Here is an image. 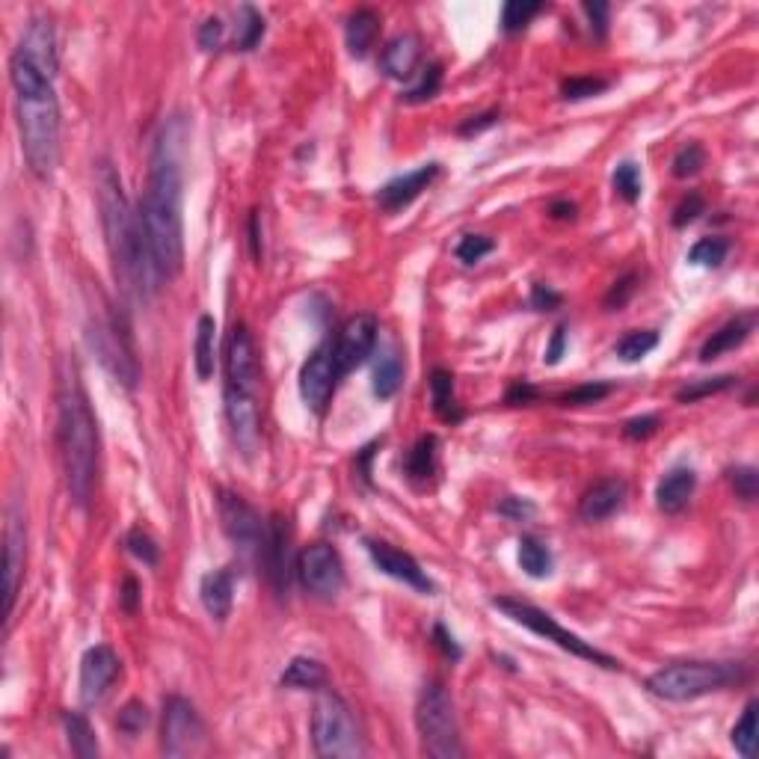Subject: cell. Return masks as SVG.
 Masks as SVG:
<instances>
[{"label": "cell", "mask_w": 759, "mask_h": 759, "mask_svg": "<svg viewBox=\"0 0 759 759\" xmlns=\"http://www.w3.org/2000/svg\"><path fill=\"white\" fill-rule=\"evenodd\" d=\"M181 122H167L155 140L149 184L140 199V223L161 279H172L184 264V220H181Z\"/></svg>", "instance_id": "1"}, {"label": "cell", "mask_w": 759, "mask_h": 759, "mask_svg": "<svg viewBox=\"0 0 759 759\" xmlns=\"http://www.w3.org/2000/svg\"><path fill=\"white\" fill-rule=\"evenodd\" d=\"M98 208H101V226H104V241L107 253L113 261L116 282L137 300L155 297L161 288V273L149 253V241L140 223V211L131 208L122 178L116 167L104 158L98 161Z\"/></svg>", "instance_id": "2"}, {"label": "cell", "mask_w": 759, "mask_h": 759, "mask_svg": "<svg viewBox=\"0 0 759 759\" xmlns=\"http://www.w3.org/2000/svg\"><path fill=\"white\" fill-rule=\"evenodd\" d=\"M9 84L15 92V116L21 152L30 172L42 181L54 178L60 167V104L54 81L45 78L21 57H9Z\"/></svg>", "instance_id": "3"}, {"label": "cell", "mask_w": 759, "mask_h": 759, "mask_svg": "<svg viewBox=\"0 0 759 759\" xmlns=\"http://www.w3.org/2000/svg\"><path fill=\"white\" fill-rule=\"evenodd\" d=\"M57 439H60V457H63L69 496L78 507H86L98 481V424H95L75 365H66L60 377Z\"/></svg>", "instance_id": "4"}, {"label": "cell", "mask_w": 759, "mask_h": 759, "mask_svg": "<svg viewBox=\"0 0 759 759\" xmlns=\"http://www.w3.org/2000/svg\"><path fill=\"white\" fill-rule=\"evenodd\" d=\"M312 745H315V754L324 759H356L365 754L359 721L353 718L350 703L333 688H324L321 697L315 700Z\"/></svg>", "instance_id": "5"}, {"label": "cell", "mask_w": 759, "mask_h": 759, "mask_svg": "<svg viewBox=\"0 0 759 759\" xmlns=\"http://www.w3.org/2000/svg\"><path fill=\"white\" fill-rule=\"evenodd\" d=\"M739 679H742L739 665H730V662H674L650 676L647 688L650 694L662 700L685 703V700H697L703 694L721 691Z\"/></svg>", "instance_id": "6"}, {"label": "cell", "mask_w": 759, "mask_h": 759, "mask_svg": "<svg viewBox=\"0 0 759 759\" xmlns=\"http://www.w3.org/2000/svg\"><path fill=\"white\" fill-rule=\"evenodd\" d=\"M416 727L422 736L424 754L436 759H460L466 754V748L460 742V727H457L451 694L436 679L424 682L422 691H419Z\"/></svg>", "instance_id": "7"}, {"label": "cell", "mask_w": 759, "mask_h": 759, "mask_svg": "<svg viewBox=\"0 0 759 759\" xmlns=\"http://www.w3.org/2000/svg\"><path fill=\"white\" fill-rule=\"evenodd\" d=\"M493 608L502 611L507 620L525 626L528 632H534V635H540V638L558 644L561 650H567V653L576 656V659L593 662V665H599V668H605V671H620V662H617V659H611L608 653L596 650L593 644H588L585 638H579L576 632L564 629L552 614H546L543 608H537V605H531V602H522V599H513V596H496V599H493Z\"/></svg>", "instance_id": "8"}, {"label": "cell", "mask_w": 759, "mask_h": 759, "mask_svg": "<svg viewBox=\"0 0 759 759\" xmlns=\"http://www.w3.org/2000/svg\"><path fill=\"white\" fill-rule=\"evenodd\" d=\"M217 510L235 552L244 561H261L264 540H267V525L261 522V516L238 493H229V490H217Z\"/></svg>", "instance_id": "9"}, {"label": "cell", "mask_w": 759, "mask_h": 759, "mask_svg": "<svg viewBox=\"0 0 759 759\" xmlns=\"http://www.w3.org/2000/svg\"><path fill=\"white\" fill-rule=\"evenodd\" d=\"M205 745V721L196 706L178 694L164 700L161 718V751L167 757H190Z\"/></svg>", "instance_id": "10"}, {"label": "cell", "mask_w": 759, "mask_h": 759, "mask_svg": "<svg viewBox=\"0 0 759 759\" xmlns=\"http://www.w3.org/2000/svg\"><path fill=\"white\" fill-rule=\"evenodd\" d=\"M89 341L92 347L98 350V359L104 362V368L119 380L125 383L128 389L137 386L140 380V368H137V359H134V350L128 344V336L119 330V321L116 315H107V318H98L89 324Z\"/></svg>", "instance_id": "11"}, {"label": "cell", "mask_w": 759, "mask_h": 759, "mask_svg": "<svg viewBox=\"0 0 759 759\" xmlns=\"http://www.w3.org/2000/svg\"><path fill=\"white\" fill-rule=\"evenodd\" d=\"M297 576L303 588L315 593L318 599H336L344 588V564L336 546L312 543L297 558Z\"/></svg>", "instance_id": "12"}, {"label": "cell", "mask_w": 759, "mask_h": 759, "mask_svg": "<svg viewBox=\"0 0 759 759\" xmlns=\"http://www.w3.org/2000/svg\"><path fill=\"white\" fill-rule=\"evenodd\" d=\"M338 380H341V374H338L336 368L333 344L324 341V344H318V347L309 353V359L300 365V380H297V386H300L303 404H306L312 413L321 416V413L327 410V404L333 401V395H336Z\"/></svg>", "instance_id": "13"}, {"label": "cell", "mask_w": 759, "mask_h": 759, "mask_svg": "<svg viewBox=\"0 0 759 759\" xmlns=\"http://www.w3.org/2000/svg\"><path fill=\"white\" fill-rule=\"evenodd\" d=\"M223 371H226V386L223 389H244V392H258L261 371H258V350L247 330V324H235L226 338L223 350Z\"/></svg>", "instance_id": "14"}, {"label": "cell", "mask_w": 759, "mask_h": 759, "mask_svg": "<svg viewBox=\"0 0 759 759\" xmlns=\"http://www.w3.org/2000/svg\"><path fill=\"white\" fill-rule=\"evenodd\" d=\"M226 401V422L232 430V439L238 451L253 460L261 439V407H258V392H244V389H223Z\"/></svg>", "instance_id": "15"}, {"label": "cell", "mask_w": 759, "mask_h": 759, "mask_svg": "<svg viewBox=\"0 0 759 759\" xmlns=\"http://www.w3.org/2000/svg\"><path fill=\"white\" fill-rule=\"evenodd\" d=\"M380 338V327L374 321V315H356L350 318L341 333H338L336 344H333V356H336L338 374H350L353 368H359L377 347Z\"/></svg>", "instance_id": "16"}, {"label": "cell", "mask_w": 759, "mask_h": 759, "mask_svg": "<svg viewBox=\"0 0 759 759\" xmlns=\"http://www.w3.org/2000/svg\"><path fill=\"white\" fill-rule=\"evenodd\" d=\"M264 573L273 585L276 593L288 591L291 585V573L297 570L294 564V552H291V525L282 516H273L267 525V540H264Z\"/></svg>", "instance_id": "17"}, {"label": "cell", "mask_w": 759, "mask_h": 759, "mask_svg": "<svg viewBox=\"0 0 759 759\" xmlns=\"http://www.w3.org/2000/svg\"><path fill=\"white\" fill-rule=\"evenodd\" d=\"M15 57L27 60L33 69H39L45 78H57V69H60V60H57V33H54V24L51 18H33L15 48Z\"/></svg>", "instance_id": "18"}, {"label": "cell", "mask_w": 759, "mask_h": 759, "mask_svg": "<svg viewBox=\"0 0 759 759\" xmlns=\"http://www.w3.org/2000/svg\"><path fill=\"white\" fill-rule=\"evenodd\" d=\"M119 676V656L107 644L89 647L81 659V700L86 706H95L107 697L110 685Z\"/></svg>", "instance_id": "19"}, {"label": "cell", "mask_w": 759, "mask_h": 759, "mask_svg": "<svg viewBox=\"0 0 759 759\" xmlns=\"http://www.w3.org/2000/svg\"><path fill=\"white\" fill-rule=\"evenodd\" d=\"M368 555H371L374 567L383 576H389L395 582H404L413 591L433 593V582L427 579V573L419 567V561L413 555H407V552H401V549H395L392 543H383V540H368Z\"/></svg>", "instance_id": "20"}, {"label": "cell", "mask_w": 759, "mask_h": 759, "mask_svg": "<svg viewBox=\"0 0 759 759\" xmlns=\"http://www.w3.org/2000/svg\"><path fill=\"white\" fill-rule=\"evenodd\" d=\"M3 543H6V626H9L15 614V602H18L21 573H24V543H27V531H24V519L18 507H9L6 513Z\"/></svg>", "instance_id": "21"}, {"label": "cell", "mask_w": 759, "mask_h": 759, "mask_svg": "<svg viewBox=\"0 0 759 759\" xmlns=\"http://www.w3.org/2000/svg\"><path fill=\"white\" fill-rule=\"evenodd\" d=\"M439 169L442 167H439L436 161H430V164H422V167L407 172V175H398V178L386 181V184L377 190V205H380L386 214H395V211L407 208L413 199L422 196V190H427V187L436 181Z\"/></svg>", "instance_id": "22"}, {"label": "cell", "mask_w": 759, "mask_h": 759, "mask_svg": "<svg viewBox=\"0 0 759 759\" xmlns=\"http://www.w3.org/2000/svg\"><path fill=\"white\" fill-rule=\"evenodd\" d=\"M419 60H422V39L416 33H401L383 48L380 69L392 81H410L419 69Z\"/></svg>", "instance_id": "23"}, {"label": "cell", "mask_w": 759, "mask_h": 759, "mask_svg": "<svg viewBox=\"0 0 759 759\" xmlns=\"http://www.w3.org/2000/svg\"><path fill=\"white\" fill-rule=\"evenodd\" d=\"M380 344V338H377ZM404 383V359H401V350L395 341H383L380 350H377V359H374V374H371V389L380 401H389L398 395Z\"/></svg>", "instance_id": "24"}, {"label": "cell", "mask_w": 759, "mask_h": 759, "mask_svg": "<svg viewBox=\"0 0 759 759\" xmlns=\"http://www.w3.org/2000/svg\"><path fill=\"white\" fill-rule=\"evenodd\" d=\"M199 599H202L208 617L223 623L232 614V605H235V573L232 570H214V573L202 576Z\"/></svg>", "instance_id": "25"}, {"label": "cell", "mask_w": 759, "mask_h": 759, "mask_svg": "<svg viewBox=\"0 0 759 759\" xmlns=\"http://www.w3.org/2000/svg\"><path fill=\"white\" fill-rule=\"evenodd\" d=\"M623 502H626V484L620 478H608L585 493V499L579 505V516L585 522H602V519L614 516L623 507Z\"/></svg>", "instance_id": "26"}, {"label": "cell", "mask_w": 759, "mask_h": 759, "mask_svg": "<svg viewBox=\"0 0 759 759\" xmlns=\"http://www.w3.org/2000/svg\"><path fill=\"white\" fill-rule=\"evenodd\" d=\"M697 487V472L688 466H676L671 472H665V478L656 487V505L662 513H679L682 507L691 502Z\"/></svg>", "instance_id": "27"}, {"label": "cell", "mask_w": 759, "mask_h": 759, "mask_svg": "<svg viewBox=\"0 0 759 759\" xmlns=\"http://www.w3.org/2000/svg\"><path fill=\"white\" fill-rule=\"evenodd\" d=\"M754 324H757V315H754V312L727 321L718 333H712V336L706 338V344L700 347V359H703V362H712V359H718V356H724V353L742 347V344L748 341V336L754 333Z\"/></svg>", "instance_id": "28"}, {"label": "cell", "mask_w": 759, "mask_h": 759, "mask_svg": "<svg viewBox=\"0 0 759 759\" xmlns=\"http://www.w3.org/2000/svg\"><path fill=\"white\" fill-rule=\"evenodd\" d=\"M377 33H380V15L368 6L356 9L347 15V24H344V42H347V51L362 60L371 54L374 42H377Z\"/></svg>", "instance_id": "29"}, {"label": "cell", "mask_w": 759, "mask_h": 759, "mask_svg": "<svg viewBox=\"0 0 759 759\" xmlns=\"http://www.w3.org/2000/svg\"><path fill=\"white\" fill-rule=\"evenodd\" d=\"M516 561H519L522 573L531 576V579H549L552 567H555L552 549L543 540L531 537V534L519 537V543H516Z\"/></svg>", "instance_id": "30"}, {"label": "cell", "mask_w": 759, "mask_h": 759, "mask_svg": "<svg viewBox=\"0 0 759 759\" xmlns=\"http://www.w3.org/2000/svg\"><path fill=\"white\" fill-rule=\"evenodd\" d=\"M430 404L433 413L448 424H457L463 419L460 407H457V395H454V374L445 368H433L430 374Z\"/></svg>", "instance_id": "31"}, {"label": "cell", "mask_w": 759, "mask_h": 759, "mask_svg": "<svg viewBox=\"0 0 759 759\" xmlns=\"http://www.w3.org/2000/svg\"><path fill=\"white\" fill-rule=\"evenodd\" d=\"M196 377L205 383L214 377V365H217V324L211 315H202L196 321Z\"/></svg>", "instance_id": "32"}, {"label": "cell", "mask_w": 759, "mask_h": 759, "mask_svg": "<svg viewBox=\"0 0 759 759\" xmlns=\"http://www.w3.org/2000/svg\"><path fill=\"white\" fill-rule=\"evenodd\" d=\"M285 688H300V691H318L327 685V668L318 659L309 656H297L291 659V665L285 668V674L279 679Z\"/></svg>", "instance_id": "33"}, {"label": "cell", "mask_w": 759, "mask_h": 759, "mask_svg": "<svg viewBox=\"0 0 759 759\" xmlns=\"http://www.w3.org/2000/svg\"><path fill=\"white\" fill-rule=\"evenodd\" d=\"M404 472L410 481L416 484H427L436 472V436H422L404 460Z\"/></svg>", "instance_id": "34"}, {"label": "cell", "mask_w": 759, "mask_h": 759, "mask_svg": "<svg viewBox=\"0 0 759 759\" xmlns=\"http://www.w3.org/2000/svg\"><path fill=\"white\" fill-rule=\"evenodd\" d=\"M63 727H66V736H69V748L72 754L81 759L98 757V742H95V733L89 727L81 712H63Z\"/></svg>", "instance_id": "35"}, {"label": "cell", "mask_w": 759, "mask_h": 759, "mask_svg": "<svg viewBox=\"0 0 759 759\" xmlns=\"http://www.w3.org/2000/svg\"><path fill=\"white\" fill-rule=\"evenodd\" d=\"M264 36V18L253 3H244L238 9V24H235V48L238 51H253Z\"/></svg>", "instance_id": "36"}, {"label": "cell", "mask_w": 759, "mask_h": 759, "mask_svg": "<svg viewBox=\"0 0 759 759\" xmlns=\"http://www.w3.org/2000/svg\"><path fill=\"white\" fill-rule=\"evenodd\" d=\"M757 700H751L748 706H745V712H742V718H739V724L733 727V733H730V742H733V748L742 754L745 759H751L757 754Z\"/></svg>", "instance_id": "37"}, {"label": "cell", "mask_w": 759, "mask_h": 759, "mask_svg": "<svg viewBox=\"0 0 759 759\" xmlns=\"http://www.w3.org/2000/svg\"><path fill=\"white\" fill-rule=\"evenodd\" d=\"M656 344H659V333H656V330H635V333H626V336L617 341L614 353H617L623 362H638V359H644Z\"/></svg>", "instance_id": "38"}, {"label": "cell", "mask_w": 759, "mask_h": 759, "mask_svg": "<svg viewBox=\"0 0 759 759\" xmlns=\"http://www.w3.org/2000/svg\"><path fill=\"white\" fill-rule=\"evenodd\" d=\"M733 383H736V377H733V374H724V377H706V380H691V383H685V386L676 392V401H679V404H691V401H700V398H706V395L727 392Z\"/></svg>", "instance_id": "39"}, {"label": "cell", "mask_w": 759, "mask_h": 759, "mask_svg": "<svg viewBox=\"0 0 759 759\" xmlns=\"http://www.w3.org/2000/svg\"><path fill=\"white\" fill-rule=\"evenodd\" d=\"M611 184H614V190H617V196L623 199V202H638L641 199V187H644V181H641V169L635 167L632 161H623L620 167L614 169V175H611Z\"/></svg>", "instance_id": "40"}, {"label": "cell", "mask_w": 759, "mask_h": 759, "mask_svg": "<svg viewBox=\"0 0 759 759\" xmlns=\"http://www.w3.org/2000/svg\"><path fill=\"white\" fill-rule=\"evenodd\" d=\"M546 6L543 3H528V0H510L502 9V30L505 33H519L531 24L534 15H540Z\"/></svg>", "instance_id": "41"}, {"label": "cell", "mask_w": 759, "mask_h": 759, "mask_svg": "<svg viewBox=\"0 0 759 759\" xmlns=\"http://www.w3.org/2000/svg\"><path fill=\"white\" fill-rule=\"evenodd\" d=\"M727 253H730V244L724 238H700L688 250V261L697 264V267H721Z\"/></svg>", "instance_id": "42"}, {"label": "cell", "mask_w": 759, "mask_h": 759, "mask_svg": "<svg viewBox=\"0 0 759 759\" xmlns=\"http://www.w3.org/2000/svg\"><path fill=\"white\" fill-rule=\"evenodd\" d=\"M439 86H442V66H439V63H430V66H424L422 69L419 81L404 92V101H410V104L430 101V98L439 92Z\"/></svg>", "instance_id": "43"}, {"label": "cell", "mask_w": 759, "mask_h": 759, "mask_svg": "<svg viewBox=\"0 0 759 759\" xmlns=\"http://www.w3.org/2000/svg\"><path fill=\"white\" fill-rule=\"evenodd\" d=\"M125 546H128V552H131L137 561H143L146 567H158L161 549H158V543H155L143 528H131L128 537H125Z\"/></svg>", "instance_id": "44"}, {"label": "cell", "mask_w": 759, "mask_h": 759, "mask_svg": "<svg viewBox=\"0 0 759 759\" xmlns=\"http://www.w3.org/2000/svg\"><path fill=\"white\" fill-rule=\"evenodd\" d=\"M703 164H706V149L700 143H685L674 155L671 172H674V178H691L703 169Z\"/></svg>", "instance_id": "45"}, {"label": "cell", "mask_w": 759, "mask_h": 759, "mask_svg": "<svg viewBox=\"0 0 759 759\" xmlns=\"http://www.w3.org/2000/svg\"><path fill=\"white\" fill-rule=\"evenodd\" d=\"M149 724V709H146V703L143 700H131V703H125L122 706V712H119V718H116V727H119V733H125V736H137V733H143V727Z\"/></svg>", "instance_id": "46"}, {"label": "cell", "mask_w": 759, "mask_h": 759, "mask_svg": "<svg viewBox=\"0 0 759 759\" xmlns=\"http://www.w3.org/2000/svg\"><path fill=\"white\" fill-rule=\"evenodd\" d=\"M608 395H611V383H585V386L561 395V404L564 407H591V404H599Z\"/></svg>", "instance_id": "47"}, {"label": "cell", "mask_w": 759, "mask_h": 759, "mask_svg": "<svg viewBox=\"0 0 759 759\" xmlns=\"http://www.w3.org/2000/svg\"><path fill=\"white\" fill-rule=\"evenodd\" d=\"M493 250H496V244H493L490 238H484V235H466V238L457 244L454 255H457L463 264H478L484 255H490Z\"/></svg>", "instance_id": "48"}, {"label": "cell", "mask_w": 759, "mask_h": 759, "mask_svg": "<svg viewBox=\"0 0 759 759\" xmlns=\"http://www.w3.org/2000/svg\"><path fill=\"white\" fill-rule=\"evenodd\" d=\"M730 484H733V493H736L742 502H754V499H757L759 478L754 466H736V469L730 472Z\"/></svg>", "instance_id": "49"}, {"label": "cell", "mask_w": 759, "mask_h": 759, "mask_svg": "<svg viewBox=\"0 0 759 759\" xmlns=\"http://www.w3.org/2000/svg\"><path fill=\"white\" fill-rule=\"evenodd\" d=\"M608 89V81L602 78H570L561 84V95L567 101H582V98H591V95H599Z\"/></svg>", "instance_id": "50"}, {"label": "cell", "mask_w": 759, "mask_h": 759, "mask_svg": "<svg viewBox=\"0 0 759 759\" xmlns=\"http://www.w3.org/2000/svg\"><path fill=\"white\" fill-rule=\"evenodd\" d=\"M706 211V202H703V196L700 193H688L679 205H676V211H674V223L676 229H685L688 223H694L700 214Z\"/></svg>", "instance_id": "51"}, {"label": "cell", "mask_w": 759, "mask_h": 759, "mask_svg": "<svg viewBox=\"0 0 759 759\" xmlns=\"http://www.w3.org/2000/svg\"><path fill=\"white\" fill-rule=\"evenodd\" d=\"M223 21L217 18V15H211V18H205L202 24H199V33H196V42H199V48L202 51H214V48H220V42H223Z\"/></svg>", "instance_id": "52"}, {"label": "cell", "mask_w": 759, "mask_h": 759, "mask_svg": "<svg viewBox=\"0 0 759 759\" xmlns=\"http://www.w3.org/2000/svg\"><path fill=\"white\" fill-rule=\"evenodd\" d=\"M585 15H588V21H591V30L596 39H605V30H608V3H602V0H588L585 6Z\"/></svg>", "instance_id": "53"}, {"label": "cell", "mask_w": 759, "mask_h": 759, "mask_svg": "<svg viewBox=\"0 0 759 759\" xmlns=\"http://www.w3.org/2000/svg\"><path fill=\"white\" fill-rule=\"evenodd\" d=\"M635 294V273H629V276H623L620 282H614V288L608 291V297H605V306L608 309H620V306H626V300Z\"/></svg>", "instance_id": "54"}, {"label": "cell", "mask_w": 759, "mask_h": 759, "mask_svg": "<svg viewBox=\"0 0 759 759\" xmlns=\"http://www.w3.org/2000/svg\"><path fill=\"white\" fill-rule=\"evenodd\" d=\"M534 510H537V507L531 505L528 499H519V496H507V499L499 502V513L507 516V519H516V522H522V519L534 516Z\"/></svg>", "instance_id": "55"}, {"label": "cell", "mask_w": 759, "mask_h": 759, "mask_svg": "<svg viewBox=\"0 0 759 759\" xmlns=\"http://www.w3.org/2000/svg\"><path fill=\"white\" fill-rule=\"evenodd\" d=\"M531 306H534L537 312H552V309L561 306V294L552 291L549 285H534V288H531Z\"/></svg>", "instance_id": "56"}, {"label": "cell", "mask_w": 759, "mask_h": 759, "mask_svg": "<svg viewBox=\"0 0 759 759\" xmlns=\"http://www.w3.org/2000/svg\"><path fill=\"white\" fill-rule=\"evenodd\" d=\"M656 427H659V419H656V416H641V419L626 422L623 436H626V439H647V436L656 433Z\"/></svg>", "instance_id": "57"}, {"label": "cell", "mask_w": 759, "mask_h": 759, "mask_svg": "<svg viewBox=\"0 0 759 759\" xmlns=\"http://www.w3.org/2000/svg\"><path fill=\"white\" fill-rule=\"evenodd\" d=\"M564 350H567V327H555V333L549 338V347H546L543 362H546V365H558L561 356H564Z\"/></svg>", "instance_id": "58"}, {"label": "cell", "mask_w": 759, "mask_h": 759, "mask_svg": "<svg viewBox=\"0 0 759 759\" xmlns=\"http://www.w3.org/2000/svg\"><path fill=\"white\" fill-rule=\"evenodd\" d=\"M433 638H436V647L448 656V659H460V647L454 641V635H448V629L442 623L433 626Z\"/></svg>", "instance_id": "59"}, {"label": "cell", "mask_w": 759, "mask_h": 759, "mask_svg": "<svg viewBox=\"0 0 759 759\" xmlns=\"http://www.w3.org/2000/svg\"><path fill=\"white\" fill-rule=\"evenodd\" d=\"M496 119H499V113H484V116H472L466 125H460V134L463 137H469V134H478V131H484V128H490V125H496Z\"/></svg>", "instance_id": "60"}, {"label": "cell", "mask_w": 759, "mask_h": 759, "mask_svg": "<svg viewBox=\"0 0 759 759\" xmlns=\"http://www.w3.org/2000/svg\"><path fill=\"white\" fill-rule=\"evenodd\" d=\"M537 398V389L534 386H528L525 380L522 383H516L510 392H507V404H528V401H534Z\"/></svg>", "instance_id": "61"}, {"label": "cell", "mask_w": 759, "mask_h": 759, "mask_svg": "<svg viewBox=\"0 0 759 759\" xmlns=\"http://www.w3.org/2000/svg\"><path fill=\"white\" fill-rule=\"evenodd\" d=\"M122 608L125 611L137 608V582L134 579H125V585H122Z\"/></svg>", "instance_id": "62"}, {"label": "cell", "mask_w": 759, "mask_h": 759, "mask_svg": "<svg viewBox=\"0 0 759 759\" xmlns=\"http://www.w3.org/2000/svg\"><path fill=\"white\" fill-rule=\"evenodd\" d=\"M549 214H552L555 220H573V217H576V205H573V202H552Z\"/></svg>", "instance_id": "63"}]
</instances>
